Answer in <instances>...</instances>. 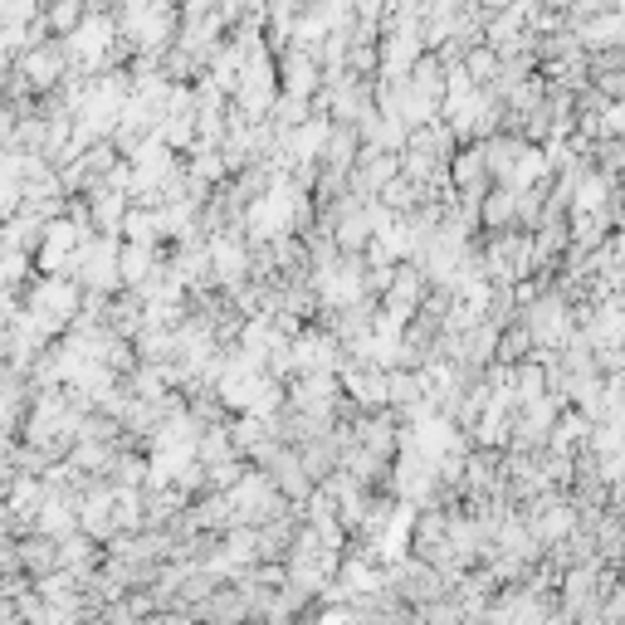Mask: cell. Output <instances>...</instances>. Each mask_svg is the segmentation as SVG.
<instances>
[{
  "instance_id": "cell-1",
  "label": "cell",
  "mask_w": 625,
  "mask_h": 625,
  "mask_svg": "<svg viewBox=\"0 0 625 625\" xmlns=\"http://www.w3.org/2000/svg\"><path fill=\"white\" fill-rule=\"evenodd\" d=\"M20 572H29L39 582V576H49V572H59L64 566V552H59V537H49V533H25L20 537Z\"/></svg>"
},
{
  "instance_id": "cell-2",
  "label": "cell",
  "mask_w": 625,
  "mask_h": 625,
  "mask_svg": "<svg viewBox=\"0 0 625 625\" xmlns=\"http://www.w3.org/2000/svg\"><path fill=\"white\" fill-rule=\"evenodd\" d=\"M479 220H484L488 234L513 230V220H518V191H513V186H494V191L479 201Z\"/></svg>"
}]
</instances>
